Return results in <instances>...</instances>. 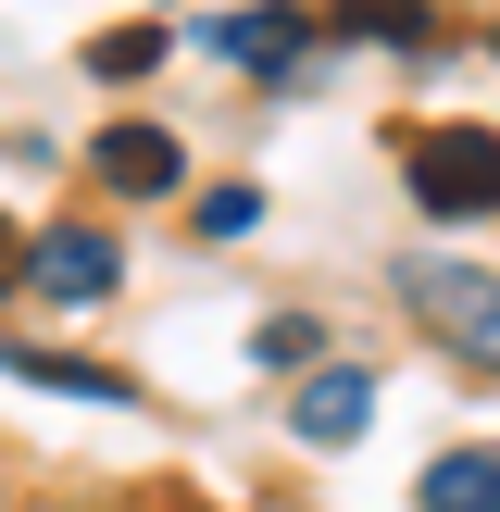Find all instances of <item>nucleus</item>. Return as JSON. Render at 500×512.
Listing matches in <instances>:
<instances>
[{"mask_svg":"<svg viewBox=\"0 0 500 512\" xmlns=\"http://www.w3.org/2000/svg\"><path fill=\"white\" fill-rule=\"evenodd\" d=\"M413 200H425V213H500V138H488V125L413 138Z\"/></svg>","mask_w":500,"mask_h":512,"instance_id":"1","label":"nucleus"},{"mask_svg":"<svg viewBox=\"0 0 500 512\" xmlns=\"http://www.w3.org/2000/svg\"><path fill=\"white\" fill-rule=\"evenodd\" d=\"M413 313L438 325L450 350H475V363L500 375V275H463V263H413Z\"/></svg>","mask_w":500,"mask_h":512,"instance_id":"2","label":"nucleus"},{"mask_svg":"<svg viewBox=\"0 0 500 512\" xmlns=\"http://www.w3.org/2000/svg\"><path fill=\"white\" fill-rule=\"evenodd\" d=\"M25 288H50V300H100V288H113V238H88V225L25 238Z\"/></svg>","mask_w":500,"mask_h":512,"instance_id":"3","label":"nucleus"},{"mask_svg":"<svg viewBox=\"0 0 500 512\" xmlns=\"http://www.w3.org/2000/svg\"><path fill=\"white\" fill-rule=\"evenodd\" d=\"M88 163H100V188H125V200H163L175 188V138H163V125H100Z\"/></svg>","mask_w":500,"mask_h":512,"instance_id":"4","label":"nucleus"},{"mask_svg":"<svg viewBox=\"0 0 500 512\" xmlns=\"http://www.w3.org/2000/svg\"><path fill=\"white\" fill-rule=\"evenodd\" d=\"M363 425H375V375H363V363H325L313 388H300V438H313V450L363 438Z\"/></svg>","mask_w":500,"mask_h":512,"instance_id":"5","label":"nucleus"},{"mask_svg":"<svg viewBox=\"0 0 500 512\" xmlns=\"http://www.w3.org/2000/svg\"><path fill=\"white\" fill-rule=\"evenodd\" d=\"M425 512H500V450H450V463H425Z\"/></svg>","mask_w":500,"mask_h":512,"instance_id":"6","label":"nucleus"},{"mask_svg":"<svg viewBox=\"0 0 500 512\" xmlns=\"http://www.w3.org/2000/svg\"><path fill=\"white\" fill-rule=\"evenodd\" d=\"M213 50H225V63L288 75V63H300V13H225V25H213Z\"/></svg>","mask_w":500,"mask_h":512,"instance_id":"7","label":"nucleus"},{"mask_svg":"<svg viewBox=\"0 0 500 512\" xmlns=\"http://www.w3.org/2000/svg\"><path fill=\"white\" fill-rule=\"evenodd\" d=\"M88 75H163V25H113V38H88Z\"/></svg>","mask_w":500,"mask_h":512,"instance_id":"8","label":"nucleus"},{"mask_svg":"<svg viewBox=\"0 0 500 512\" xmlns=\"http://www.w3.org/2000/svg\"><path fill=\"white\" fill-rule=\"evenodd\" d=\"M338 25H350V38H400V50H425V38H438V25H425L413 0H350Z\"/></svg>","mask_w":500,"mask_h":512,"instance_id":"9","label":"nucleus"},{"mask_svg":"<svg viewBox=\"0 0 500 512\" xmlns=\"http://www.w3.org/2000/svg\"><path fill=\"white\" fill-rule=\"evenodd\" d=\"M238 225H263V200H250V188H213V200H200V238H238Z\"/></svg>","mask_w":500,"mask_h":512,"instance_id":"10","label":"nucleus"},{"mask_svg":"<svg viewBox=\"0 0 500 512\" xmlns=\"http://www.w3.org/2000/svg\"><path fill=\"white\" fill-rule=\"evenodd\" d=\"M250 350H263V363H313L325 338H313V325H300V313H275V325H263V338H250Z\"/></svg>","mask_w":500,"mask_h":512,"instance_id":"11","label":"nucleus"},{"mask_svg":"<svg viewBox=\"0 0 500 512\" xmlns=\"http://www.w3.org/2000/svg\"><path fill=\"white\" fill-rule=\"evenodd\" d=\"M0 288H25V225L0 213Z\"/></svg>","mask_w":500,"mask_h":512,"instance_id":"12","label":"nucleus"}]
</instances>
